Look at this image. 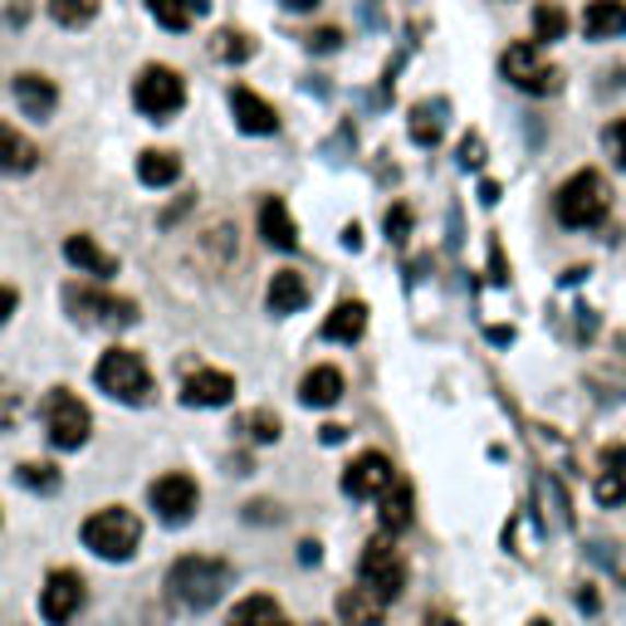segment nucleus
I'll list each match as a JSON object with an SVG mask.
<instances>
[{
  "instance_id": "11",
  "label": "nucleus",
  "mask_w": 626,
  "mask_h": 626,
  "mask_svg": "<svg viewBox=\"0 0 626 626\" xmlns=\"http://www.w3.org/2000/svg\"><path fill=\"white\" fill-rule=\"evenodd\" d=\"M69 309L83 323H98V328H132L138 323V304L118 294H103V289H69Z\"/></svg>"
},
{
  "instance_id": "34",
  "label": "nucleus",
  "mask_w": 626,
  "mask_h": 626,
  "mask_svg": "<svg viewBox=\"0 0 626 626\" xmlns=\"http://www.w3.org/2000/svg\"><path fill=\"white\" fill-rule=\"evenodd\" d=\"M20 416H25V392H20L15 382L0 378V436H5L10 426L20 421Z\"/></svg>"
},
{
  "instance_id": "28",
  "label": "nucleus",
  "mask_w": 626,
  "mask_h": 626,
  "mask_svg": "<svg viewBox=\"0 0 626 626\" xmlns=\"http://www.w3.org/2000/svg\"><path fill=\"white\" fill-rule=\"evenodd\" d=\"M553 39H568V10L538 0L534 5V45H553Z\"/></svg>"
},
{
  "instance_id": "20",
  "label": "nucleus",
  "mask_w": 626,
  "mask_h": 626,
  "mask_svg": "<svg viewBox=\"0 0 626 626\" xmlns=\"http://www.w3.org/2000/svg\"><path fill=\"white\" fill-rule=\"evenodd\" d=\"M411 485H402V479H392L387 489L378 495V524H382V534H402V529H411Z\"/></svg>"
},
{
  "instance_id": "31",
  "label": "nucleus",
  "mask_w": 626,
  "mask_h": 626,
  "mask_svg": "<svg viewBox=\"0 0 626 626\" xmlns=\"http://www.w3.org/2000/svg\"><path fill=\"white\" fill-rule=\"evenodd\" d=\"M441 113H445V103H421V108H411V138L421 142V148H436L441 142Z\"/></svg>"
},
{
  "instance_id": "9",
  "label": "nucleus",
  "mask_w": 626,
  "mask_h": 626,
  "mask_svg": "<svg viewBox=\"0 0 626 626\" xmlns=\"http://www.w3.org/2000/svg\"><path fill=\"white\" fill-rule=\"evenodd\" d=\"M148 505L156 509V519H162V524H192L196 505H201V489H196V479L186 475V470H172V475L152 479Z\"/></svg>"
},
{
  "instance_id": "1",
  "label": "nucleus",
  "mask_w": 626,
  "mask_h": 626,
  "mask_svg": "<svg viewBox=\"0 0 626 626\" xmlns=\"http://www.w3.org/2000/svg\"><path fill=\"white\" fill-rule=\"evenodd\" d=\"M231 588V563L225 558H206V553H186L166 568V598L186 612H206L225 598Z\"/></svg>"
},
{
  "instance_id": "27",
  "label": "nucleus",
  "mask_w": 626,
  "mask_h": 626,
  "mask_svg": "<svg viewBox=\"0 0 626 626\" xmlns=\"http://www.w3.org/2000/svg\"><path fill=\"white\" fill-rule=\"evenodd\" d=\"M152 20L162 30H172V35H182V30H192L196 20L206 15V0H148Z\"/></svg>"
},
{
  "instance_id": "26",
  "label": "nucleus",
  "mask_w": 626,
  "mask_h": 626,
  "mask_svg": "<svg viewBox=\"0 0 626 626\" xmlns=\"http://www.w3.org/2000/svg\"><path fill=\"white\" fill-rule=\"evenodd\" d=\"M176 176H182V156L166 152V148H148L138 156V182L152 186V192H162V186H172Z\"/></svg>"
},
{
  "instance_id": "8",
  "label": "nucleus",
  "mask_w": 626,
  "mask_h": 626,
  "mask_svg": "<svg viewBox=\"0 0 626 626\" xmlns=\"http://www.w3.org/2000/svg\"><path fill=\"white\" fill-rule=\"evenodd\" d=\"M499 74L514 83V89L538 93V98H548V93L563 89V69L548 65L544 49H538V45H509L505 59H499Z\"/></svg>"
},
{
  "instance_id": "3",
  "label": "nucleus",
  "mask_w": 626,
  "mask_h": 626,
  "mask_svg": "<svg viewBox=\"0 0 626 626\" xmlns=\"http://www.w3.org/2000/svg\"><path fill=\"white\" fill-rule=\"evenodd\" d=\"M93 382H98V392H108L113 402L123 406H148L156 382L148 372V362L138 358L132 348H108L98 362H93Z\"/></svg>"
},
{
  "instance_id": "18",
  "label": "nucleus",
  "mask_w": 626,
  "mask_h": 626,
  "mask_svg": "<svg viewBox=\"0 0 626 626\" xmlns=\"http://www.w3.org/2000/svg\"><path fill=\"white\" fill-rule=\"evenodd\" d=\"M39 166V148L25 138L20 128H10V123H0V172L5 176H25Z\"/></svg>"
},
{
  "instance_id": "15",
  "label": "nucleus",
  "mask_w": 626,
  "mask_h": 626,
  "mask_svg": "<svg viewBox=\"0 0 626 626\" xmlns=\"http://www.w3.org/2000/svg\"><path fill=\"white\" fill-rule=\"evenodd\" d=\"M235 396V378L231 372H216V368H201L186 378L182 387V402L186 406H225Z\"/></svg>"
},
{
  "instance_id": "10",
  "label": "nucleus",
  "mask_w": 626,
  "mask_h": 626,
  "mask_svg": "<svg viewBox=\"0 0 626 626\" xmlns=\"http://www.w3.org/2000/svg\"><path fill=\"white\" fill-rule=\"evenodd\" d=\"M83 578L74 568H55L45 578V592H39V617H45L49 626H69L83 612Z\"/></svg>"
},
{
  "instance_id": "40",
  "label": "nucleus",
  "mask_w": 626,
  "mask_h": 626,
  "mask_svg": "<svg viewBox=\"0 0 626 626\" xmlns=\"http://www.w3.org/2000/svg\"><path fill=\"white\" fill-rule=\"evenodd\" d=\"M5 20H10V25H25V20H30V5H25V0H20V5H10Z\"/></svg>"
},
{
  "instance_id": "24",
  "label": "nucleus",
  "mask_w": 626,
  "mask_h": 626,
  "mask_svg": "<svg viewBox=\"0 0 626 626\" xmlns=\"http://www.w3.org/2000/svg\"><path fill=\"white\" fill-rule=\"evenodd\" d=\"M362 333H368V309H362L358 299L338 304L328 318H323V338H328V343H358Z\"/></svg>"
},
{
  "instance_id": "30",
  "label": "nucleus",
  "mask_w": 626,
  "mask_h": 626,
  "mask_svg": "<svg viewBox=\"0 0 626 626\" xmlns=\"http://www.w3.org/2000/svg\"><path fill=\"white\" fill-rule=\"evenodd\" d=\"M98 5L103 0H49V20L65 30H83L98 20Z\"/></svg>"
},
{
  "instance_id": "4",
  "label": "nucleus",
  "mask_w": 626,
  "mask_h": 626,
  "mask_svg": "<svg viewBox=\"0 0 626 626\" xmlns=\"http://www.w3.org/2000/svg\"><path fill=\"white\" fill-rule=\"evenodd\" d=\"M553 211H558V221L568 225V231H592V225L607 221L612 192H607V182H602V176L588 166V172L568 176V182L558 186V201H553Z\"/></svg>"
},
{
  "instance_id": "42",
  "label": "nucleus",
  "mask_w": 626,
  "mask_h": 626,
  "mask_svg": "<svg viewBox=\"0 0 626 626\" xmlns=\"http://www.w3.org/2000/svg\"><path fill=\"white\" fill-rule=\"evenodd\" d=\"M279 5H285V10H299V15H309V10L318 5V0H279Z\"/></svg>"
},
{
  "instance_id": "16",
  "label": "nucleus",
  "mask_w": 626,
  "mask_h": 626,
  "mask_svg": "<svg viewBox=\"0 0 626 626\" xmlns=\"http://www.w3.org/2000/svg\"><path fill=\"white\" fill-rule=\"evenodd\" d=\"M65 259L74 269H83V275H93V279H113V275H118V259H113L108 250H103L98 240H89V235H69L65 240Z\"/></svg>"
},
{
  "instance_id": "14",
  "label": "nucleus",
  "mask_w": 626,
  "mask_h": 626,
  "mask_svg": "<svg viewBox=\"0 0 626 626\" xmlns=\"http://www.w3.org/2000/svg\"><path fill=\"white\" fill-rule=\"evenodd\" d=\"M15 103H20V113L25 118H35V123H45L49 113L59 108V83L55 79H45V74H35V69H25V74H15Z\"/></svg>"
},
{
  "instance_id": "21",
  "label": "nucleus",
  "mask_w": 626,
  "mask_h": 626,
  "mask_svg": "<svg viewBox=\"0 0 626 626\" xmlns=\"http://www.w3.org/2000/svg\"><path fill=\"white\" fill-rule=\"evenodd\" d=\"M265 304H269V313H299L309 304V279L299 275V269H275Z\"/></svg>"
},
{
  "instance_id": "19",
  "label": "nucleus",
  "mask_w": 626,
  "mask_h": 626,
  "mask_svg": "<svg viewBox=\"0 0 626 626\" xmlns=\"http://www.w3.org/2000/svg\"><path fill=\"white\" fill-rule=\"evenodd\" d=\"M259 235H265L275 250H294L299 245V225H294V216H289V206L279 201V196H265V201H259Z\"/></svg>"
},
{
  "instance_id": "13",
  "label": "nucleus",
  "mask_w": 626,
  "mask_h": 626,
  "mask_svg": "<svg viewBox=\"0 0 626 626\" xmlns=\"http://www.w3.org/2000/svg\"><path fill=\"white\" fill-rule=\"evenodd\" d=\"M231 113H235V128L250 132V138H269V132H279L275 103L259 98L255 89H231Z\"/></svg>"
},
{
  "instance_id": "33",
  "label": "nucleus",
  "mask_w": 626,
  "mask_h": 626,
  "mask_svg": "<svg viewBox=\"0 0 626 626\" xmlns=\"http://www.w3.org/2000/svg\"><path fill=\"white\" fill-rule=\"evenodd\" d=\"M622 465H626V455H622V451H612V470L598 479V499H602V505H622V499H626Z\"/></svg>"
},
{
  "instance_id": "41",
  "label": "nucleus",
  "mask_w": 626,
  "mask_h": 626,
  "mask_svg": "<svg viewBox=\"0 0 626 626\" xmlns=\"http://www.w3.org/2000/svg\"><path fill=\"white\" fill-rule=\"evenodd\" d=\"M343 436H348V431H343V426H323V431H318V441H323V445H333V441H343Z\"/></svg>"
},
{
  "instance_id": "25",
  "label": "nucleus",
  "mask_w": 626,
  "mask_h": 626,
  "mask_svg": "<svg viewBox=\"0 0 626 626\" xmlns=\"http://www.w3.org/2000/svg\"><path fill=\"white\" fill-rule=\"evenodd\" d=\"M299 396H304V406H333L343 396V372L333 368V362H323V368H309L304 382H299Z\"/></svg>"
},
{
  "instance_id": "17",
  "label": "nucleus",
  "mask_w": 626,
  "mask_h": 626,
  "mask_svg": "<svg viewBox=\"0 0 626 626\" xmlns=\"http://www.w3.org/2000/svg\"><path fill=\"white\" fill-rule=\"evenodd\" d=\"M582 35L588 39H622L626 35V0H588V15H582Z\"/></svg>"
},
{
  "instance_id": "29",
  "label": "nucleus",
  "mask_w": 626,
  "mask_h": 626,
  "mask_svg": "<svg viewBox=\"0 0 626 626\" xmlns=\"http://www.w3.org/2000/svg\"><path fill=\"white\" fill-rule=\"evenodd\" d=\"M250 55H255V39L245 30H216L211 35V59H221V65H245Z\"/></svg>"
},
{
  "instance_id": "6",
  "label": "nucleus",
  "mask_w": 626,
  "mask_h": 626,
  "mask_svg": "<svg viewBox=\"0 0 626 626\" xmlns=\"http://www.w3.org/2000/svg\"><path fill=\"white\" fill-rule=\"evenodd\" d=\"M132 103H138V113L152 123L176 118V113L186 108V79L166 65H148L138 74V83H132Z\"/></svg>"
},
{
  "instance_id": "7",
  "label": "nucleus",
  "mask_w": 626,
  "mask_h": 626,
  "mask_svg": "<svg viewBox=\"0 0 626 626\" xmlns=\"http://www.w3.org/2000/svg\"><path fill=\"white\" fill-rule=\"evenodd\" d=\"M89 431H93V416L74 392L55 387L45 396V436L55 451H79V445H89Z\"/></svg>"
},
{
  "instance_id": "39",
  "label": "nucleus",
  "mask_w": 626,
  "mask_h": 626,
  "mask_svg": "<svg viewBox=\"0 0 626 626\" xmlns=\"http://www.w3.org/2000/svg\"><path fill=\"white\" fill-rule=\"evenodd\" d=\"M15 309H20V294H15V289H10V285H0V323H5Z\"/></svg>"
},
{
  "instance_id": "12",
  "label": "nucleus",
  "mask_w": 626,
  "mask_h": 626,
  "mask_svg": "<svg viewBox=\"0 0 626 626\" xmlns=\"http://www.w3.org/2000/svg\"><path fill=\"white\" fill-rule=\"evenodd\" d=\"M392 479H396V470H392L387 455L362 451L358 461L343 470V495H348V499H378L382 489L392 485Z\"/></svg>"
},
{
  "instance_id": "32",
  "label": "nucleus",
  "mask_w": 626,
  "mask_h": 626,
  "mask_svg": "<svg viewBox=\"0 0 626 626\" xmlns=\"http://www.w3.org/2000/svg\"><path fill=\"white\" fill-rule=\"evenodd\" d=\"M15 485L35 489V495H55V489L65 485V475H59L55 465H45V461H30V465H15Z\"/></svg>"
},
{
  "instance_id": "22",
  "label": "nucleus",
  "mask_w": 626,
  "mask_h": 626,
  "mask_svg": "<svg viewBox=\"0 0 626 626\" xmlns=\"http://www.w3.org/2000/svg\"><path fill=\"white\" fill-rule=\"evenodd\" d=\"M338 626H387V612L368 588L338 592Z\"/></svg>"
},
{
  "instance_id": "37",
  "label": "nucleus",
  "mask_w": 626,
  "mask_h": 626,
  "mask_svg": "<svg viewBox=\"0 0 626 626\" xmlns=\"http://www.w3.org/2000/svg\"><path fill=\"white\" fill-rule=\"evenodd\" d=\"M406 235H411V206H392V211H387V240L402 245Z\"/></svg>"
},
{
  "instance_id": "2",
  "label": "nucleus",
  "mask_w": 626,
  "mask_h": 626,
  "mask_svg": "<svg viewBox=\"0 0 626 626\" xmlns=\"http://www.w3.org/2000/svg\"><path fill=\"white\" fill-rule=\"evenodd\" d=\"M79 538H83V548L98 553L103 563H128L142 544V519L132 514V509H123V505H108V509H98V514L83 519Z\"/></svg>"
},
{
  "instance_id": "36",
  "label": "nucleus",
  "mask_w": 626,
  "mask_h": 626,
  "mask_svg": "<svg viewBox=\"0 0 626 626\" xmlns=\"http://www.w3.org/2000/svg\"><path fill=\"white\" fill-rule=\"evenodd\" d=\"M602 148H607V156L626 172V118H617V123H607V128H602Z\"/></svg>"
},
{
  "instance_id": "35",
  "label": "nucleus",
  "mask_w": 626,
  "mask_h": 626,
  "mask_svg": "<svg viewBox=\"0 0 626 626\" xmlns=\"http://www.w3.org/2000/svg\"><path fill=\"white\" fill-rule=\"evenodd\" d=\"M240 431H245L250 441L269 445V441H279V416L275 411H250L245 421H240Z\"/></svg>"
},
{
  "instance_id": "23",
  "label": "nucleus",
  "mask_w": 626,
  "mask_h": 626,
  "mask_svg": "<svg viewBox=\"0 0 626 626\" xmlns=\"http://www.w3.org/2000/svg\"><path fill=\"white\" fill-rule=\"evenodd\" d=\"M225 626H294V622L279 612L275 598H265V592H250V598H240L235 607H231Z\"/></svg>"
},
{
  "instance_id": "43",
  "label": "nucleus",
  "mask_w": 626,
  "mask_h": 626,
  "mask_svg": "<svg viewBox=\"0 0 626 626\" xmlns=\"http://www.w3.org/2000/svg\"><path fill=\"white\" fill-rule=\"evenodd\" d=\"M436 626H455V622H436Z\"/></svg>"
},
{
  "instance_id": "5",
  "label": "nucleus",
  "mask_w": 626,
  "mask_h": 626,
  "mask_svg": "<svg viewBox=\"0 0 626 626\" xmlns=\"http://www.w3.org/2000/svg\"><path fill=\"white\" fill-rule=\"evenodd\" d=\"M358 588H368L382 607L402 598V588H406V558L392 548V534L372 538V544L362 548V558H358Z\"/></svg>"
},
{
  "instance_id": "44",
  "label": "nucleus",
  "mask_w": 626,
  "mask_h": 626,
  "mask_svg": "<svg viewBox=\"0 0 626 626\" xmlns=\"http://www.w3.org/2000/svg\"><path fill=\"white\" fill-rule=\"evenodd\" d=\"M313 626H323V622H313Z\"/></svg>"
},
{
  "instance_id": "38",
  "label": "nucleus",
  "mask_w": 626,
  "mask_h": 626,
  "mask_svg": "<svg viewBox=\"0 0 626 626\" xmlns=\"http://www.w3.org/2000/svg\"><path fill=\"white\" fill-rule=\"evenodd\" d=\"M338 45H343L338 30H313V35H309V49H313V55H328V49H338Z\"/></svg>"
}]
</instances>
